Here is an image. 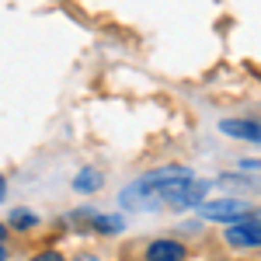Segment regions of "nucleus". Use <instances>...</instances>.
I'll return each mask as SVG.
<instances>
[{
	"instance_id": "obj_7",
	"label": "nucleus",
	"mask_w": 261,
	"mask_h": 261,
	"mask_svg": "<svg viewBox=\"0 0 261 261\" xmlns=\"http://www.w3.org/2000/svg\"><path fill=\"white\" fill-rule=\"evenodd\" d=\"M101 181H105V178H101L98 167H81L77 178H73V188H77V192H98Z\"/></svg>"
},
{
	"instance_id": "obj_11",
	"label": "nucleus",
	"mask_w": 261,
	"mask_h": 261,
	"mask_svg": "<svg viewBox=\"0 0 261 261\" xmlns=\"http://www.w3.org/2000/svg\"><path fill=\"white\" fill-rule=\"evenodd\" d=\"M7 195V181H4V174H0V199Z\"/></svg>"
},
{
	"instance_id": "obj_6",
	"label": "nucleus",
	"mask_w": 261,
	"mask_h": 261,
	"mask_svg": "<svg viewBox=\"0 0 261 261\" xmlns=\"http://www.w3.org/2000/svg\"><path fill=\"white\" fill-rule=\"evenodd\" d=\"M73 220H84L91 230H98V233H119L125 223L119 216H108V213H94V209H84V213H70Z\"/></svg>"
},
{
	"instance_id": "obj_13",
	"label": "nucleus",
	"mask_w": 261,
	"mask_h": 261,
	"mask_svg": "<svg viewBox=\"0 0 261 261\" xmlns=\"http://www.w3.org/2000/svg\"><path fill=\"white\" fill-rule=\"evenodd\" d=\"M4 233H7V226H4V223H0V244H4Z\"/></svg>"
},
{
	"instance_id": "obj_8",
	"label": "nucleus",
	"mask_w": 261,
	"mask_h": 261,
	"mask_svg": "<svg viewBox=\"0 0 261 261\" xmlns=\"http://www.w3.org/2000/svg\"><path fill=\"white\" fill-rule=\"evenodd\" d=\"M220 185H237V188H247V192H261V171L258 174H223Z\"/></svg>"
},
{
	"instance_id": "obj_9",
	"label": "nucleus",
	"mask_w": 261,
	"mask_h": 261,
	"mask_svg": "<svg viewBox=\"0 0 261 261\" xmlns=\"http://www.w3.org/2000/svg\"><path fill=\"white\" fill-rule=\"evenodd\" d=\"M11 226L14 230H32V226H39V216L32 209H14L11 213Z\"/></svg>"
},
{
	"instance_id": "obj_1",
	"label": "nucleus",
	"mask_w": 261,
	"mask_h": 261,
	"mask_svg": "<svg viewBox=\"0 0 261 261\" xmlns=\"http://www.w3.org/2000/svg\"><path fill=\"white\" fill-rule=\"evenodd\" d=\"M209 185L195 181V174L181 164H167L136 178L119 192V205L125 213H153V209H199Z\"/></svg>"
},
{
	"instance_id": "obj_3",
	"label": "nucleus",
	"mask_w": 261,
	"mask_h": 261,
	"mask_svg": "<svg viewBox=\"0 0 261 261\" xmlns=\"http://www.w3.org/2000/svg\"><path fill=\"white\" fill-rule=\"evenodd\" d=\"M226 244L237 251H258L261 247V216H247V220L226 226Z\"/></svg>"
},
{
	"instance_id": "obj_5",
	"label": "nucleus",
	"mask_w": 261,
	"mask_h": 261,
	"mask_svg": "<svg viewBox=\"0 0 261 261\" xmlns=\"http://www.w3.org/2000/svg\"><path fill=\"white\" fill-rule=\"evenodd\" d=\"M185 244L171 241V237H157L146 244V261H185Z\"/></svg>"
},
{
	"instance_id": "obj_12",
	"label": "nucleus",
	"mask_w": 261,
	"mask_h": 261,
	"mask_svg": "<svg viewBox=\"0 0 261 261\" xmlns=\"http://www.w3.org/2000/svg\"><path fill=\"white\" fill-rule=\"evenodd\" d=\"M0 261H7V247L4 244H0Z\"/></svg>"
},
{
	"instance_id": "obj_10",
	"label": "nucleus",
	"mask_w": 261,
	"mask_h": 261,
	"mask_svg": "<svg viewBox=\"0 0 261 261\" xmlns=\"http://www.w3.org/2000/svg\"><path fill=\"white\" fill-rule=\"evenodd\" d=\"M28 261H66V258H63L60 251H39V254H32Z\"/></svg>"
},
{
	"instance_id": "obj_4",
	"label": "nucleus",
	"mask_w": 261,
	"mask_h": 261,
	"mask_svg": "<svg viewBox=\"0 0 261 261\" xmlns=\"http://www.w3.org/2000/svg\"><path fill=\"white\" fill-rule=\"evenodd\" d=\"M220 133L230 140H244V143H261V122L258 119H223Z\"/></svg>"
},
{
	"instance_id": "obj_2",
	"label": "nucleus",
	"mask_w": 261,
	"mask_h": 261,
	"mask_svg": "<svg viewBox=\"0 0 261 261\" xmlns=\"http://www.w3.org/2000/svg\"><path fill=\"white\" fill-rule=\"evenodd\" d=\"M199 216L209 223H226V226H233V223H241L251 216V202L247 199H209L199 205Z\"/></svg>"
}]
</instances>
